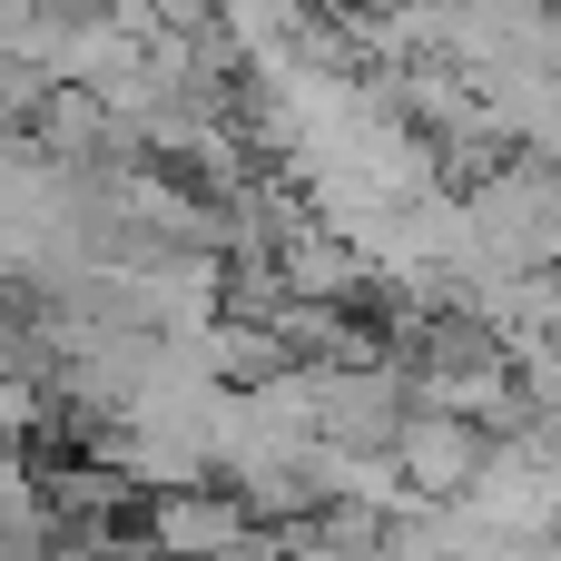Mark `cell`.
I'll return each mask as SVG.
<instances>
[{"mask_svg":"<svg viewBox=\"0 0 561 561\" xmlns=\"http://www.w3.org/2000/svg\"><path fill=\"white\" fill-rule=\"evenodd\" d=\"M404 463H414L424 483H473V473H483V434H463V424H414V434H404Z\"/></svg>","mask_w":561,"mask_h":561,"instance_id":"6da1fadb","label":"cell"},{"mask_svg":"<svg viewBox=\"0 0 561 561\" xmlns=\"http://www.w3.org/2000/svg\"><path fill=\"white\" fill-rule=\"evenodd\" d=\"M158 542L197 561V552H237V542H247V523H237L227 503H158Z\"/></svg>","mask_w":561,"mask_h":561,"instance_id":"7a4b0ae2","label":"cell"}]
</instances>
